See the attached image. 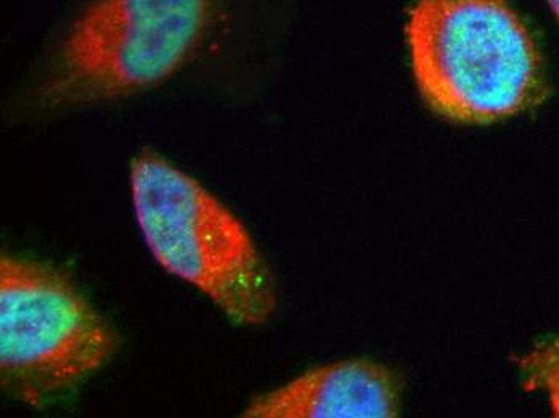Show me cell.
<instances>
[{"instance_id": "obj_2", "label": "cell", "mask_w": 559, "mask_h": 418, "mask_svg": "<svg viewBox=\"0 0 559 418\" xmlns=\"http://www.w3.org/2000/svg\"><path fill=\"white\" fill-rule=\"evenodd\" d=\"M419 94L463 124H492L540 107V49L508 0H417L407 25Z\"/></svg>"}, {"instance_id": "obj_5", "label": "cell", "mask_w": 559, "mask_h": 418, "mask_svg": "<svg viewBox=\"0 0 559 418\" xmlns=\"http://www.w3.org/2000/svg\"><path fill=\"white\" fill-rule=\"evenodd\" d=\"M397 375L373 360L350 359L302 373L254 397L247 418H392L401 413Z\"/></svg>"}, {"instance_id": "obj_7", "label": "cell", "mask_w": 559, "mask_h": 418, "mask_svg": "<svg viewBox=\"0 0 559 418\" xmlns=\"http://www.w3.org/2000/svg\"><path fill=\"white\" fill-rule=\"evenodd\" d=\"M550 3L551 10H554L555 16H557L559 22V0H548Z\"/></svg>"}, {"instance_id": "obj_3", "label": "cell", "mask_w": 559, "mask_h": 418, "mask_svg": "<svg viewBox=\"0 0 559 418\" xmlns=\"http://www.w3.org/2000/svg\"><path fill=\"white\" fill-rule=\"evenodd\" d=\"M132 206L156 263L206 295L235 324L277 309L274 277L251 234L200 180L145 148L129 169Z\"/></svg>"}, {"instance_id": "obj_4", "label": "cell", "mask_w": 559, "mask_h": 418, "mask_svg": "<svg viewBox=\"0 0 559 418\" xmlns=\"http://www.w3.org/2000/svg\"><path fill=\"white\" fill-rule=\"evenodd\" d=\"M119 336L60 271L5 254L0 260V379L29 406H44L104 369Z\"/></svg>"}, {"instance_id": "obj_6", "label": "cell", "mask_w": 559, "mask_h": 418, "mask_svg": "<svg viewBox=\"0 0 559 418\" xmlns=\"http://www.w3.org/2000/svg\"><path fill=\"white\" fill-rule=\"evenodd\" d=\"M524 386L544 391L551 413L559 418V336L538 343L523 358L518 359Z\"/></svg>"}, {"instance_id": "obj_1", "label": "cell", "mask_w": 559, "mask_h": 418, "mask_svg": "<svg viewBox=\"0 0 559 418\" xmlns=\"http://www.w3.org/2000/svg\"><path fill=\"white\" fill-rule=\"evenodd\" d=\"M250 0H68L26 91L44 115L166 86L250 26Z\"/></svg>"}]
</instances>
